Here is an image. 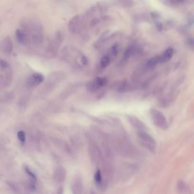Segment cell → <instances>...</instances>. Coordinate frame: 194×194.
<instances>
[{
	"instance_id": "18",
	"label": "cell",
	"mask_w": 194,
	"mask_h": 194,
	"mask_svg": "<svg viewBox=\"0 0 194 194\" xmlns=\"http://www.w3.org/2000/svg\"><path fill=\"white\" fill-rule=\"evenodd\" d=\"M159 63H161L160 55H156L150 58L146 62V67L147 68H152L155 67Z\"/></svg>"
},
{
	"instance_id": "7",
	"label": "cell",
	"mask_w": 194,
	"mask_h": 194,
	"mask_svg": "<svg viewBox=\"0 0 194 194\" xmlns=\"http://www.w3.org/2000/svg\"><path fill=\"white\" fill-rule=\"evenodd\" d=\"M84 26L85 22L83 16L76 15L68 22V29L71 34H78L82 30Z\"/></svg>"
},
{
	"instance_id": "31",
	"label": "cell",
	"mask_w": 194,
	"mask_h": 194,
	"mask_svg": "<svg viewBox=\"0 0 194 194\" xmlns=\"http://www.w3.org/2000/svg\"><path fill=\"white\" fill-rule=\"evenodd\" d=\"M63 194V189L62 187H60L59 188V190L58 192V194Z\"/></svg>"
},
{
	"instance_id": "15",
	"label": "cell",
	"mask_w": 194,
	"mask_h": 194,
	"mask_svg": "<svg viewBox=\"0 0 194 194\" xmlns=\"http://www.w3.org/2000/svg\"><path fill=\"white\" fill-rule=\"evenodd\" d=\"M66 170L62 166H58L56 168L53 174L54 179L57 183H63L66 179Z\"/></svg>"
},
{
	"instance_id": "10",
	"label": "cell",
	"mask_w": 194,
	"mask_h": 194,
	"mask_svg": "<svg viewBox=\"0 0 194 194\" xmlns=\"http://www.w3.org/2000/svg\"><path fill=\"white\" fill-rule=\"evenodd\" d=\"M44 81V76L39 73H34L26 79L25 84L28 88H33L39 86Z\"/></svg>"
},
{
	"instance_id": "2",
	"label": "cell",
	"mask_w": 194,
	"mask_h": 194,
	"mask_svg": "<svg viewBox=\"0 0 194 194\" xmlns=\"http://www.w3.org/2000/svg\"><path fill=\"white\" fill-rule=\"evenodd\" d=\"M61 57L63 59L75 68H81L88 64L87 57L79 49L72 46H68L62 50Z\"/></svg>"
},
{
	"instance_id": "23",
	"label": "cell",
	"mask_w": 194,
	"mask_h": 194,
	"mask_svg": "<svg viewBox=\"0 0 194 194\" xmlns=\"http://www.w3.org/2000/svg\"><path fill=\"white\" fill-rule=\"evenodd\" d=\"M119 46L118 44L113 45L109 50V55L111 58L117 56L119 52Z\"/></svg>"
},
{
	"instance_id": "16",
	"label": "cell",
	"mask_w": 194,
	"mask_h": 194,
	"mask_svg": "<svg viewBox=\"0 0 194 194\" xmlns=\"http://www.w3.org/2000/svg\"><path fill=\"white\" fill-rule=\"evenodd\" d=\"M17 41L21 45H29V39L26 34L20 28L17 29L15 31Z\"/></svg>"
},
{
	"instance_id": "22",
	"label": "cell",
	"mask_w": 194,
	"mask_h": 194,
	"mask_svg": "<svg viewBox=\"0 0 194 194\" xmlns=\"http://www.w3.org/2000/svg\"><path fill=\"white\" fill-rule=\"evenodd\" d=\"M94 179L96 183L98 186H103V175L102 172L100 169H98L95 174Z\"/></svg>"
},
{
	"instance_id": "29",
	"label": "cell",
	"mask_w": 194,
	"mask_h": 194,
	"mask_svg": "<svg viewBox=\"0 0 194 194\" xmlns=\"http://www.w3.org/2000/svg\"><path fill=\"white\" fill-rule=\"evenodd\" d=\"M154 22H155L156 26L157 27L158 30H159V31H160L163 30V29H164L163 24H162V23L160 22L159 19H156V20H154Z\"/></svg>"
},
{
	"instance_id": "21",
	"label": "cell",
	"mask_w": 194,
	"mask_h": 194,
	"mask_svg": "<svg viewBox=\"0 0 194 194\" xmlns=\"http://www.w3.org/2000/svg\"><path fill=\"white\" fill-rule=\"evenodd\" d=\"M112 58L111 56H109L108 54L105 55L104 56H103L100 61V66L102 68H106L108 67L109 64L111 62Z\"/></svg>"
},
{
	"instance_id": "26",
	"label": "cell",
	"mask_w": 194,
	"mask_h": 194,
	"mask_svg": "<svg viewBox=\"0 0 194 194\" xmlns=\"http://www.w3.org/2000/svg\"><path fill=\"white\" fill-rule=\"evenodd\" d=\"M27 100H28V98L27 97V95H25L22 97L19 101L18 106L19 108L21 109H25V107L27 105Z\"/></svg>"
},
{
	"instance_id": "17",
	"label": "cell",
	"mask_w": 194,
	"mask_h": 194,
	"mask_svg": "<svg viewBox=\"0 0 194 194\" xmlns=\"http://www.w3.org/2000/svg\"><path fill=\"white\" fill-rule=\"evenodd\" d=\"M174 54V50L172 48L166 49L162 55H160L161 63H165L172 59Z\"/></svg>"
},
{
	"instance_id": "19",
	"label": "cell",
	"mask_w": 194,
	"mask_h": 194,
	"mask_svg": "<svg viewBox=\"0 0 194 194\" xmlns=\"http://www.w3.org/2000/svg\"><path fill=\"white\" fill-rule=\"evenodd\" d=\"M129 87V84L127 82L126 80H121L119 82L117 83L115 87V90L118 91V92H123L125 90L127 89Z\"/></svg>"
},
{
	"instance_id": "14",
	"label": "cell",
	"mask_w": 194,
	"mask_h": 194,
	"mask_svg": "<svg viewBox=\"0 0 194 194\" xmlns=\"http://www.w3.org/2000/svg\"><path fill=\"white\" fill-rule=\"evenodd\" d=\"M83 182L82 176L80 175L75 176L72 184L73 194H83Z\"/></svg>"
},
{
	"instance_id": "13",
	"label": "cell",
	"mask_w": 194,
	"mask_h": 194,
	"mask_svg": "<svg viewBox=\"0 0 194 194\" xmlns=\"http://www.w3.org/2000/svg\"><path fill=\"white\" fill-rule=\"evenodd\" d=\"M141 51V48L139 45L137 44L130 45L127 47L123 52V60L129 59L131 56H135V55L139 53Z\"/></svg>"
},
{
	"instance_id": "3",
	"label": "cell",
	"mask_w": 194,
	"mask_h": 194,
	"mask_svg": "<svg viewBox=\"0 0 194 194\" xmlns=\"http://www.w3.org/2000/svg\"><path fill=\"white\" fill-rule=\"evenodd\" d=\"M63 41V35L60 31H56L54 35L49 39L44 50L45 56L51 58L55 56L60 45Z\"/></svg>"
},
{
	"instance_id": "20",
	"label": "cell",
	"mask_w": 194,
	"mask_h": 194,
	"mask_svg": "<svg viewBox=\"0 0 194 194\" xmlns=\"http://www.w3.org/2000/svg\"><path fill=\"white\" fill-rule=\"evenodd\" d=\"M162 2H164L165 4H166L167 5L172 6V7H177L179 6L180 5H182L183 4L186 3L185 1H178V0H170V1H162Z\"/></svg>"
},
{
	"instance_id": "8",
	"label": "cell",
	"mask_w": 194,
	"mask_h": 194,
	"mask_svg": "<svg viewBox=\"0 0 194 194\" xmlns=\"http://www.w3.org/2000/svg\"><path fill=\"white\" fill-rule=\"evenodd\" d=\"M13 74L10 66L0 68V89L9 86L12 81Z\"/></svg>"
},
{
	"instance_id": "24",
	"label": "cell",
	"mask_w": 194,
	"mask_h": 194,
	"mask_svg": "<svg viewBox=\"0 0 194 194\" xmlns=\"http://www.w3.org/2000/svg\"><path fill=\"white\" fill-rule=\"evenodd\" d=\"M24 169L25 171L27 173V174L30 176L31 178V181L33 182L34 183H36L37 182V176L35 175L33 172H32L29 167L28 166H24Z\"/></svg>"
},
{
	"instance_id": "5",
	"label": "cell",
	"mask_w": 194,
	"mask_h": 194,
	"mask_svg": "<svg viewBox=\"0 0 194 194\" xmlns=\"http://www.w3.org/2000/svg\"><path fill=\"white\" fill-rule=\"evenodd\" d=\"M137 136L142 145L152 153H155L157 149V143L152 135L145 131H137Z\"/></svg>"
},
{
	"instance_id": "4",
	"label": "cell",
	"mask_w": 194,
	"mask_h": 194,
	"mask_svg": "<svg viewBox=\"0 0 194 194\" xmlns=\"http://www.w3.org/2000/svg\"><path fill=\"white\" fill-rule=\"evenodd\" d=\"M149 115L153 123L156 127L164 131L168 129V123L162 112L157 109L152 108L150 109Z\"/></svg>"
},
{
	"instance_id": "30",
	"label": "cell",
	"mask_w": 194,
	"mask_h": 194,
	"mask_svg": "<svg viewBox=\"0 0 194 194\" xmlns=\"http://www.w3.org/2000/svg\"><path fill=\"white\" fill-rule=\"evenodd\" d=\"M188 44L189 46H190L191 47H193V45H194V40H193V38H189L188 40Z\"/></svg>"
},
{
	"instance_id": "11",
	"label": "cell",
	"mask_w": 194,
	"mask_h": 194,
	"mask_svg": "<svg viewBox=\"0 0 194 194\" xmlns=\"http://www.w3.org/2000/svg\"><path fill=\"white\" fill-rule=\"evenodd\" d=\"M127 119L131 125L136 130L139 131H145L148 130V127L145 123L142 122L137 116L129 115L127 116Z\"/></svg>"
},
{
	"instance_id": "25",
	"label": "cell",
	"mask_w": 194,
	"mask_h": 194,
	"mask_svg": "<svg viewBox=\"0 0 194 194\" xmlns=\"http://www.w3.org/2000/svg\"><path fill=\"white\" fill-rule=\"evenodd\" d=\"M119 4L123 8H131L135 5V3L133 1H119Z\"/></svg>"
},
{
	"instance_id": "6",
	"label": "cell",
	"mask_w": 194,
	"mask_h": 194,
	"mask_svg": "<svg viewBox=\"0 0 194 194\" xmlns=\"http://www.w3.org/2000/svg\"><path fill=\"white\" fill-rule=\"evenodd\" d=\"M65 78V74L63 72L56 71L51 74L45 83L44 88L45 91H50L54 89L58 84L62 82Z\"/></svg>"
},
{
	"instance_id": "9",
	"label": "cell",
	"mask_w": 194,
	"mask_h": 194,
	"mask_svg": "<svg viewBox=\"0 0 194 194\" xmlns=\"http://www.w3.org/2000/svg\"><path fill=\"white\" fill-rule=\"evenodd\" d=\"M108 82V80L104 77H96L92 81L87 83V88L90 92H94L104 87Z\"/></svg>"
},
{
	"instance_id": "1",
	"label": "cell",
	"mask_w": 194,
	"mask_h": 194,
	"mask_svg": "<svg viewBox=\"0 0 194 194\" xmlns=\"http://www.w3.org/2000/svg\"><path fill=\"white\" fill-rule=\"evenodd\" d=\"M21 29L26 34L29 39V45L39 46L44 41V30L42 23L37 18L27 17L23 19Z\"/></svg>"
},
{
	"instance_id": "27",
	"label": "cell",
	"mask_w": 194,
	"mask_h": 194,
	"mask_svg": "<svg viewBox=\"0 0 194 194\" xmlns=\"http://www.w3.org/2000/svg\"><path fill=\"white\" fill-rule=\"evenodd\" d=\"M17 137L21 142H25L26 140V135L25 131H19L17 133Z\"/></svg>"
},
{
	"instance_id": "12",
	"label": "cell",
	"mask_w": 194,
	"mask_h": 194,
	"mask_svg": "<svg viewBox=\"0 0 194 194\" xmlns=\"http://www.w3.org/2000/svg\"><path fill=\"white\" fill-rule=\"evenodd\" d=\"M13 50V43L11 38L6 37L0 41V53L10 55Z\"/></svg>"
},
{
	"instance_id": "28",
	"label": "cell",
	"mask_w": 194,
	"mask_h": 194,
	"mask_svg": "<svg viewBox=\"0 0 194 194\" xmlns=\"http://www.w3.org/2000/svg\"><path fill=\"white\" fill-rule=\"evenodd\" d=\"M178 188L180 192L183 193L186 190V184L183 182V181H179L178 183Z\"/></svg>"
}]
</instances>
